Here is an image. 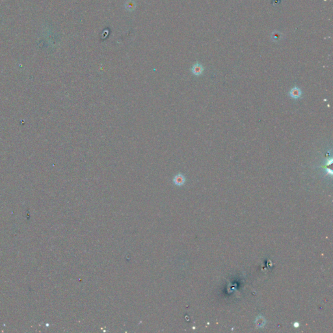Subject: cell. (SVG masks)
Masks as SVG:
<instances>
[{"label":"cell","mask_w":333,"mask_h":333,"mask_svg":"<svg viewBox=\"0 0 333 333\" xmlns=\"http://www.w3.org/2000/svg\"><path fill=\"white\" fill-rule=\"evenodd\" d=\"M136 7V4L133 0H128L125 3V8L128 11H133Z\"/></svg>","instance_id":"obj_5"},{"label":"cell","mask_w":333,"mask_h":333,"mask_svg":"<svg viewBox=\"0 0 333 333\" xmlns=\"http://www.w3.org/2000/svg\"><path fill=\"white\" fill-rule=\"evenodd\" d=\"M289 94L290 96V97L293 99H299L301 98L302 95V91L300 88H299L298 87L296 86L289 90Z\"/></svg>","instance_id":"obj_3"},{"label":"cell","mask_w":333,"mask_h":333,"mask_svg":"<svg viewBox=\"0 0 333 333\" xmlns=\"http://www.w3.org/2000/svg\"><path fill=\"white\" fill-rule=\"evenodd\" d=\"M255 324L258 328H263L266 324V320L262 315H259L256 318Z\"/></svg>","instance_id":"obj_4"},{"label":"cell","mask_w":333,"mask_h":333,"mask_svg":"<svg viewBox=\"0 0 333 333\" xmlns=\"http://www.w3.org/2000/svg\"><path fill=\"white\" fill-rule=\"evenodd\" d=\"M293 326H294V327H296V328H298V327H299V323H297V322H296V323H294V324H293Z\"/></svg>","instance_id":"obj_6"},{"label":"cell","mask_w":333,"mask_h":333,"mask_svg":"<svg viewBox=\"0 0 333 333\" xmlns=\"http://www.w3.org/2000/svg\"><path fill=\"white\" fill-rule=\"evenodd\" d=\"M203 71H204V67L202 66L201 64L199 63V62H197V63L193 65V66L191 69V72H192V74L196 76H200L202 73H203Z\"/></svg>","instance_id":"obj_2"},{"label":"cell","mask_w":333,"mask_h":333,"mask_svg":"<svg viewBox=\"0 0 333 333\" xmlns=\"http://www.w3.org/2000/svg\"><path fill=\"white\" fill-rule=\"evenodd\" d=\"M172 182L176 186H182L186 182V178L184 175L181 173H178L174 176Z\"/></svg>","instance_id":"obj_1"}]
</instances>
